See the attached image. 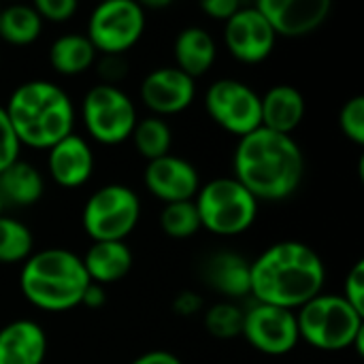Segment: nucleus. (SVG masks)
<instances>
[{
    "mask_svg": "<svg viewBox=\"0 0 364 364\" xmlns=\"http://www.w3.org/2000/svg\"><path fill=\"white\" fill-rule=\"evenodd\" d=\"M326 267L320 254L301 241H282L250 262V294L256 303L301 309L322 294Z\"/></svg>",
    "mask_w": 364,
    "mask_h": 364,
    "instance_id": "1",
    "label": "nucleus"
},
{
    "mask_svg": "<svg viewBox=\"0 0 364 364\" xmlns=\"http://www.w3.org/2000/svg\"><path fill=\"white\" fill-rule=\"evenodd\" d=\"M235 179L256 200L292 196L305 175V158L290 134L258 128L239 139L232 158Z\"/></svg>",
    "mask_w": 364,
    "mask_h": 364,
    "instance_id": "2",
    "label": "nucleus"
},
{
    "mask_svg": "<svg viewBox=\"0 0 364 364\" xmlns=\"http://www.w3.org/2000/svg\"><path fill=\"white\" fill-rule=\"evenodd\" d=\"M4 111L19 145L51 149L55 143L73 134V102L68 94L51 81L34 79L21 83L13 90Z\"/></svg>",
    "mask_w": 364,
    "mask_h": 364,
    "instance_id": "3",
    "label": "nucleus"
},
{
    "mask_svg": "<svg viewBox=\"0 0 364 364\" xmlns=\"http://www.w3.org/2000/svg\"><path fill=\"white\" fill-rule=\"evenodd\" d=\"M90 284L81 258L62 247L32 254L19 275L26 301L49 314H62L81 305Z\"/></svg>",
    "mask_w": 364,
    "mask_h": 364,
    "instance_id": "4",
    "label": "nucleus"
},
{
    "mask_svg": "<svg viewBox=\"0 0 364 364\" xmlns=\"http://www.w3.org/2000/svg\"><path fill=\"white\" fill-rule=\"evenodd\" d=\"M299 339L324 352H363L364 316L339 294H318L296 314Z\"/></svg>",
    "mask_w": 364,
    "mask_h": 364,
    "instance_id": "5",
    "label": "nucleus"
},
{
    "mask_svg": "<svg viewBox=\"0 0 364 364\" xmlns=\"http://www.w3.org/2000/svg\"><path fill=\"white\" fill-rule=\"evenodd\" d=\"M194 205L200 228L222 237L245 232L258 215V200L235 177H218L200 186Z\"/></svg>",
    "mask_w": 364,
    "mask_h": 364,
    "instance_id": "6",
    "label": "nucleus"
},
{
    "mask_svg": "<svg viewBox=\"0 0 364 364\" xmlns=\"http://www.w3.org/2000/svg\"><path fill=\"white\" fill-rule=\"evenodd\" d=\"M141 218V200L128 186L98 188L85 203L81 224L92 241H124Z\"/></svg>",
    "mask_w": 364,
    "mask_h": 364,
    "instance_id": "7",
    "label": "nucleus"
},
{
    "mask_svg": "<svg viewBox=\"0 0 364 364\" xmlns=\"http://www.w3.org/2000/svg\"><path fill=\"white\" fill-rule=\"evenodd\" d=\"M81 119L90 136L102 145H119L136 126V109L117 85H94L81 105Z\"/></svg>",
    "mask_w": 364,
    "mask_h": 364,
    "instance_id": "8",
    "label": "nucleus"
},
{
    "mask_svg": "<svg viewBox=\"0 0 364 364\" xmlns=\"http://www.w3.org/2000/svg\"><path fill=\"white\" fill-rule=\"evenodd\" d=\"M145 32V11L134 0H107L98 4L87 23V38L105 55H122Z\"/></svg>",
    "mask_w": 364,
    "mask_h": 364,
    "instance_id": "9",
    "label": "nucleus"
},
{
    "mask_svg": "<svg viewBox=\"0 0 364 364\" xmlns=\"http://www.w3.org/2000/svg\"><path fill=\"white\" fill-rule=\"evenodd\" d=\"M205 109L211 119L237 136H245L262 126L260 96L239 79H218L205 94Z\"/></svg>",
    "mask_w": 364,
    "mask_h": 364,
    "instance_id": "10",
    "label": "nucleus"
},
{
    "mask_svg": "<svg viewBox=\"0 0 364 364\" xmlns=\"http://www.w3.org/2000/svg\"><path fill=\"white\" fill-rule=\"evenodd\" d=\"M241 335L252 348L269 356L288 354L301 341L296 328V314L262 303H256L247 311H243Z\"/></svg>",
    "mask_w": 364,
    "mask_h": 364,
    "instance_id": "11",
    "label": "nucleus"
},
{
    "mask_svg": "<svg viewBox=\"0 0 364 364\" xmlns=\"http://www.w3.org/2000/svg\"><path fill=\"white\" fill-rule=\"evenodd\" d=\"M224 41L232 58L243 64H258L264 62L277 41L267 17L258 11L256 4L241 6L224 28Z\"/></svg>",
    "mask_w": 364,
    "mask_h": 364,
    "instance_id": "12",
    "label": "nucleus"
},
{
    "mask_svg": "<svg viewBox=\"0 0 364 364\" xmlns=\"http://www.w3.org/2000/svg\"><path fill=\"white\" fill-rule=\"evenodd\" d=\"M256 6L267 17L273 32L286 38L316 32L333 11L331 0H260Z\"/></svg>",
    "mask_w": 364,
    "mask_h": 364,
    "instance_id": "13",
    "label": "nucleus"
},
{
    "mask_svg": "<svg viewBox=\"0 0 364 364\" xmlns=\"http://www.w3.org/2000/svg\"><path fill=\"white\" fill-rule=\"evenodd\" d=\"M145 186L156 198L168 205V203L194 200L200 188V179L194 164L168 154L164 158L147 162Z\"/></svg>",
    "mask_w": 364,
    "mask_h": 364,
    "instance_id": "14",
    "label": "nucleus"
},
{
    "mask_svg": "<svg viewBox=\"0 0 364 364\" xmlns=\"http://www.w3.org/2000/svg\"><path fill=\"white\" fill-rule=\"evenodd\" d=\"M194 79L179 68H156L141 83V98L147 109L158 115H175L188 109L194 100Z\"/></svg>",
    "mask_w": 364,
    "mask_h": 364,
    "instance_id": "15",
    "label": "nucleus"
},
{
    "mask_svg": "<svg viewBox=\"0 0 364 364\" xmlns=\"http://www.w3.org/2000/svg\"><path fill=\"white\" fill-rule=\"evenodd\" d=\"M47 151V171L58 186L73 190L87 183L94 173V154L83 136L73 132Z\"/></svg>",
    "mask_w": 364,
    "mask_h": 364,
    "instance_id": "16",
    "label": "nucleus"
},
{
    "mask_svg": "<svg viewBox=\"0 0 364 364\" xmlns=\"http://www.w3.org/2000/svg\"><path fill=\"white\" fill-rule=\"evenodd\" d=\"M45 331L32 320H15L0 328V364H43Z\"/></svg>",
    "mask_w": 364,
    "mask_h": 364,
    "instance_id": "17",
    "label": "nucleus"
},
{
    "mask_svg": "<svg viewBox=\"0 0 364 364\" xmlns=\"http://www.w3.org/2000/svg\"><path fill=\"white\" fill-rule=\"evenodd\" d=\"M260 117L262 128L279 134H292L305 117V98L292 85H273L260 98Z\"/></svg>",
    "mask_w": 364,
    "mask_h": 364,
    "instance_id": "18",
    "label": "nucleus"
},
{
    "mask_svg": "<svg viewBox=\"0 0 364 364\" xmlns=\"http://www.w3.org/2000/svg\"><path fill=\"white\" fill-rule=\"evenodd\" d=\"M203 279L228 299L245 296L250 294V262L237 252H215L203 267Z\"/></svg>",
    "mask_w": 364,
    "mask_h": 364,
    "instance_id": "19",
    "label": "nucleus"
},
{
    "mask_svg": "<svg viewBox=\"0 0 364 364\" xmlns=\"http://www.w3.org/2000/svg\"><path fill=\"white\" fill-rule=\"evenodd\" d=\"M92 284H115L132 269V252L124 241H92L81 258Z\"/></svg>",
    "mask_w": 364,
    "mask_h": 364,
    "instance_id": "20",
    "label": "nucleus"
},
{
    "mask_svg": "<svg viewBox=\"0 0 364 364\" xmlns=\"http://www.w3.org/2000/svg\"><path fill=\"white\" fill-rule=\"evenodd\" d=\"M173 53L177 60L175 68H179L188 77L196 79L213 66L215 55H218V47H215L213 36L205 28L190 26L177 34Z\"/></svg>",
    "mask_w": 364,
    "mask_h": 364,
    "instance_id": "21",
    "label": "nucleus"
},
{
    "mask_svg": "<svg viewBox=\"0 0 364 364\" xmlns=\"http://www.w3.org/2000/svg\"><path fill=\"white\" fill-rule=\"evenodd\" d=\"M43 192V175L30 162L15 160L0 173V200L4 207H30L41 200Z\"/></svg>",
    "mask_w": 364,
    "mask_h": 364,
    "instance_id": "22",
    "label": "nucleus"
},
{
    "mask_svg": "<svg viewBox=\"0 0 364 364\" xmlns=\"http://www.w3.org/2000/svg\"><path fill=\"white\" fill-rule=\"evenodd\" d=\"M96 60V49L85 34H64L49 49V64L55 73L73 77L85 73Z\"/></svg>",
    "mask_w": 364,
    "mask_h": 364,
    "instance_id": "23",
    "label": "nucleus"
},
{
    "mask_svg": "<svg viewBox=\"0 0 364 364\" xmlns=\"http://www.w3.org/2000/svg\"><path fill=\"white\" fill-rule=\"evenodd\" d=\"M43 32V19L30 4H11L0 9V38L23 47L34 43Z\"/></svg>",
    "mask_w": 364,
    "mask_h": 364,
    "instance_id": "24",
    "label": "nucleus"
},
{
    "mask_svg": "<svg viewBox=\"0 0 364 364\" xmlns=\"http://www.w3.org/2000/svg\"><path fill=\"white\" fill-rule=\"evenodd\" d=\"M130 139H132L139 156H143L147 162L168 156L171 143H173L171 128L160 117H145V119L136 122Z\"/></svg>",
    "mask_w": 364,
    "mask_h": 364,
    "instance_id": "25",
    "label": "nucleus"
},
{
    "mask_svg": "<svg viewBox=\"0 0 364 364\" xmlns=\"http://www.w3.org/2000/svg\"><path fill=\"white\" fill-rule=\"evenodd\" d=\"M32 232L21 222L0 215V262H26L32 256Z\"/></svg>",
    "mask_w": 364,
    "mask_h": 364,
    "instance_id": "26",
    "label": "nucleus"
},
{
    "mask_svg": "<svg viewBox=\"0 0 364 364\" xmlns=\"http://www.w3.org/2000/svg\"><path fill=\"white\" fill-rule=\"evenodd\" d=\"M160 226L171 239H188L200 230V218L194 200L168 203L160 213Z\"/></svg>",
    "mask_w": 364,
    "mask_h": 364,
    "instance_id": "27",
    "label": "nucleus"
},
{
    "mask_svg": "<svg viewBox=\"0 0 364 364\" xmlns=\"http://www.w3.org/2000/svg\"><path fill=\"white\" fill-rule=\"evenodd\" d=\"M205 328L215 339H235L243 328V311L232 303H218L207 309Z\"/></svg>",
    "mask_w": 364,
    "mask_h": 364,
    "instance_id": "28",
    "label": "nucleus"
},
{
    "mask_svg": "<svg viewBox=\"0 0 364 364\" xmlns=\"http://www.w3.org/2000/svg\"><path fill=\"white\" fill-rule=\"evenodd\" d=\"M339 128L352 143L364 145V96H354L341 107Z\"/></svg>",
    "mask_w": 364,
    "mask_h": 364,
    "instance_id": "29",
    "label": "nucleus"
},
{
    "mask_svg": "<svg viewBox=\"0 0 364 364\" xmlns=\"http://www.w3.org/2000/svg\"><path fill=\"white\" fill-rule=\"evenodd\" d=\"M19 141H17V134L9 122V115L4 111V107L0 105V173L11 166L15 160H19Z\"/></svg>",
    "mask_w": 364,
    "mask_h": 364,
    "instance_id": "30",
    "label": "nucleus"
},
{
    "mask_svg": "<svg viewBox=\"0 0 364 364\" xmlns=\"http://www.w3.org/2000/svg\"><path fill=\"white\" fill-rule=\"evenodd\" d=\"M32 6L43 21H58V23L68 21L79 9L77 0H36Z\"/></svg>",
    "mask_w": 364,
    "mask_h": 364,
    "instance_id": "31",
    "label": "nucleus"
},
{
    "mask_svg": "<svg viewBox=\"0 0 364 364\" xmlns=\"http://www.w3.org/2000/svg\"><path fill=\"white\" fill-rule=\"evenodd\" d=\"M343 299L358 311V314H363L364 316V262L363 260H358L352 269H350V273H348V277H346V286H343Z\"/></svg>",
    "mask_w": 364,
    "mask_h": 364,
    "instance_id": "32",
    "label": "nucleus"
},
{
    "mask_svg": "<svg viewBox=\"0 0 364 364\" xmlns=\"http://www.w3.org/2000/svg\"><path fill=\"white\" fill-rule=\"evenodd\" d=\"M98 73L105 79V85H115L128 73V64L122 60V55H105Z\"/></svg>",
    "mask_w": 364,
    "mask_h": 364,
    "instance_id": "33",
    "label": "nucleus"
},
{
    "mask_svg": "<svg viewBox=\"0 0 364 364\" xmlns=\"http://www.w3.org/2000/svg\"><path fill=\"white\" fill-rule=\"evenodd\" d=\"M243 4L239 0H205L200 4V9L213 17V19H220V21H228Z\"/></svg>",
    "mask_w": 364,
    "mask_h": 364,
    "instance_id": "34",
    "label": "nucleus"
},
{
    "mask_svg": "<svg viewBox=\"0 0 364 364\" xmlns=\"http://www.w3.org/2000/svg\"><path fill=\"white\" fill-rule=\"evenodd\" d=\"M200 307H203V299L194 292H181L175 299V311L179 316H192V314L200 311Z\"/></svg>",
    "mask_w": 364,
    "mask_h": 364,
    "instance_id": "35",
    "label": "nucleus"
},
{
    "mask_svg": "<svg viewBox=\"0 0 364 364\" xmlns=\"http://www.w3.org/2000/svg\"><path fill=\"white\" fill-rule=\"evenodd\" d=\"M130 364H181V360L175 354H171V352L154 350V352H147V354L139 356L136 360H132Z\"/></svg>",
    "mask_w": 364,
    "mask_h": 364,
    "instance_id": "36",
    "label": "nucleus"
},
{
    "mask_svg": "<svg viewBox=\"0 0 364 364\" xmlns=\"http://www.w3.org/2000/svg\"><path fill=\"white\" fill-rule=\"evenodd\" d=\"M105 303H107V294H105L102 286H98V284H90V286H87V290L83 292L81 305H85V307H90V309H100Z\"/></svg>",
    "mask_w": 364,
    "mask_h": 364,
    "instance_id": "37",
    "label": "nucleus"
},
{
    "mask_svg": "<svg viewBox=\"0 0 364 364\" xmlns=\"http://www.w3.org/2000/svg\"><path fill=\"white\" fill-rule=\"evenodd\" d=\"M2 209H4V205H2V200H0V215H2Z\"/></svg>",
    "mask_w": 364,
    "mask_h": 364,
    "instance_id": "38",
    "label": "nucleus"
},
{
    "mask_svg": "<svg viewBox=\"0 0 364 364\" xmlns=\"http://www.w3.org/2000/svg\"><path fill=\"white\" fill-rule=\"evenodd\" d=\"M0 9H2V6H0Z\"/></svg>",
    "mask_w": 364,
    "mask_h": 364,
    "instance_id": "39",
    "label": "nucleus"
}]
</instances>
